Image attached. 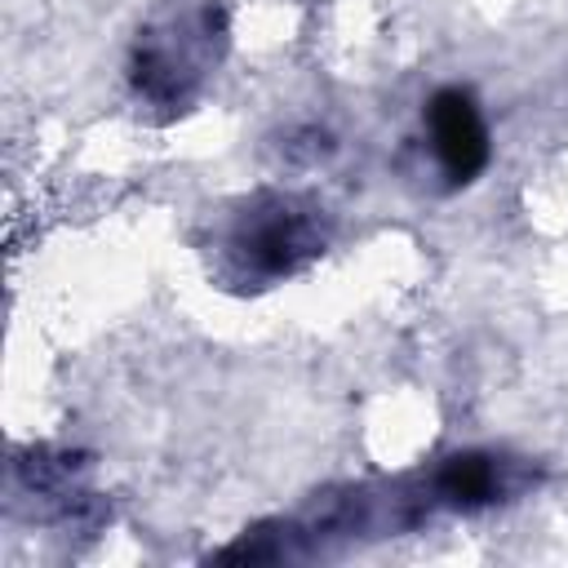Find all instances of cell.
<instances>
[{"instance_id": "obj_1", "label": "cell", "mask_w": 568, "mask_h": 568, "mask_svg": "<svg viewBox=\"0 0 568 568\" xmlns=\"http://www.w3.org/2000/svg\"><path fill=\"white\" fill-rule=\"evenodd\" d=\"M226 248L244 275L280 280V275H293L297 266H306L324 248V235H320V222L311 209H302L297 200L266 195L231 226Z\"/></svg>"}, {"instance_id": "obj_2", "label": "cell", "mask_w": 568, "mask_h": 568, "mask_svg": "<svg viewBox=\"0 0 568 568\" xmlns=\"http://www.w3.org/2000/svg\"><path fill=\"white\" fill-rule=\"evenodd\" d=\"M426 138L430 151L453 186H466L488 164V124L479 102L466 89H439L426 106Z\"/></svg>"}, {"instance_id": "obj_3", "label": "cell", "mask_w": 568, "mask_h": 568, "mask_svg": "<svg viewBox=\"0 0 568 568\" xmlns=\"http://www.w3.org/2000/svg\"><path fill=\"white\" fill-rule=\"evenodd\" d=\"M501 462L497 457H484V453H457L448 457L435 479H430V493L435 501L453 506V510H479V506H493L497 493H501Z\"/></svg>"}]
</instances>
